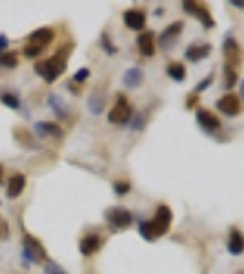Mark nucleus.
<instances>
[{"label":"nucleus","mask_w":244,"mask_h":274,"mask_svg":"<svg viewBox=\"0 0 244 274\" xmlns=\"http://www.w3.org/2000/svg\"><path fill=\"white\" fill-rule=\"evenodd\" d=\"M170 223H172V210L162 205V207H158L157 214H155V218L151 219V221L140 223L139 230L146 239H155V237L162 236V234L168 232Z\"/></svg>","instance_id":"nucleus-1"},{"label":"nucleus","mask_w":244,"mask_h":274,"mask_svg":"<svg viewBox=\"0 0 244 274\" xmlns=\"http://www.w3.org/2000/svg\"><path fill=\"white\" fill-rule=\"evenodd\" d=\"M53 29L51 27H38L31 35L27 37V44L24 46V55H26L27 59H35L38 55L44 51V48L53 41Z\"/></svg>","instance_id":"nucleus-2"},{"label":"nucleus","mask_w":244,"mask_h":274,"mask_svg":"<svg viewBox=\"0 0 244 274\" xmlns=\"http://www.w3.org/2000/svg\"><path fill=\"white\" fill-rule=\"evenodd\" d=\"M35 72L46 82H55V79H59L66 72V55L57 53L50 59H46L44 62L35 64Z\"/></svg>","instance_id":"nucleus-3"},{"label":"nucleus","mask_w":244,"mask_h":274,"mask_svg":"<svg viewBox=\"0 0 244 274\" xmlns=\"http://www.w3.org/2000/svg\"><path fill=\"white\" fill-rule=\"evenodd\" d=\"M24 258L31 261L33 265H42L44 260H48V252H46L44 245L31 234L24 236Z\"/></svg>","instance_id":"nucleus-4"},{"label":"nucleus","mask_w":244,"mask_h":274,"mask_svg":"<svg viewBox=\"0 0 244 274\" xmlns=\"http://www.w3.org/2000/svg\"><path fill=\"white\" fill-rule=\"evenodd\" d=\"M130 117H131V106L128 105V100L120 95L117 99V105L109 110V114H108L109 123H115V124L128 123V121H130Z\"/></svg>","instance_id":"nucleus-5"},{"label":"nucleus","mask_w":244,"mask_h":274,"mask_svg":"<svg viewBox=\"0 0 244 274\" xmlns=\"http://www.w3.org/2000/svg\"><path fill=\"white\" fill-rule=\"evenodd\" d=\"M106 219H108V223L111 225V227L126 228L128 225L131 223V214L126 209L117 207V209H109L108 212H106Z\"/></svg>","instance_id":"nucleus-6"},{"label":"nucleus","mask_w":244,"mask_h":274,"mask_svg":"<svg viewBox=\"0 0 244 274\" xmlns=\"http://www.w3.org/2000/svg\"><path fill=\"white\" fill-rule=\"evenodd\" d=\"M24 188H26V176H24V174H15V176H11V179L8 181L6 196H8L9 199H15V197H18L22 194Z\"/></svg>","instance_id":"nucleus-7"},{"label":"nucleus","mask_w":244,"mask_h":274,"mask_svg":"<svg viewBox=\"0 0 244 274\" xmlns=\"http://www.w3.org/2000/svg\"><path fill=\"white\" fill-rule=\"evenodd\" d=\"M217 108L221 110L224 115H235L240 108L239 97L233 95V93H228V95H224L222 99L217 100Z\"/></svg>","instance_id":"nucleus-8"},{"label":"nucleus","mask_w":244,"mask_h":274,"mask_svg":"<svg viewBox=\"0 0 244 274\" xmlns=\"http://www.w3.org/2000/svg\"><path fill=\"white\" fill-rule=\"evenodd\" d=\"M182 6H184V9H186V11H188V13L195 15V17H199L206 27H212V26H213V18H212V15L208 13V9L204 8V6L195 4V2H184V4H182Z\"/></svg>","instance_id":"nucleus-9"},{"label":"nucleus","mask_w":244,"mask_h":274,"mask_svg":"<svg viewBox=\"0 0 244 274\" xmlns=\"http://www.w3.org/2000/svg\"><path fill=\"white\" fill-rule=\"evenodd\" d=\"M124 22H126V26L130 29L139 31V29H142L146 26V17L139 9H128L126 13H124Z\"/></svg>","instance_id":"nucleus-10"},{"label":"nucleus","mask_w":244,"mask_h":274,"mask_svg":"<svg viewBox=\"0 0 244 274\" xmlns=\"http://www.w3.org/2000/svg\"><path fill=\"white\" fill-rule=\"evenodd\" d=\"M181 31H182V22H173L172 26H168L162 31V35H160V39H158L160 48H170L177 41V37H179Z\"/></svg>","instance_id":"nucleus-11"},{"label":"nucleus","mask_w":244,"mask_h":274,"mask_svg":"<svg viewBox=\"0 0 244 274\" xmlns=\"http://www.w3.org/2000/svg\"><path fill=\"white\" fill-rule=\"evenodd\" d=\"M100 243H102V239H100L97 234H88V236H84L80 239V243H78V249H80V252L84 256H90V254H93V252L99 251Z\"/></svg>","instance_id":"nucleus-12"},{"label":"nucleus","mask_w":244,"mask_h":274,"mask_svg":"<svg viewBox=\"0 0 244 274\" xmlns=\"http://www.w3.org/2000/svg\"><path fill=\"white\" fill-rule=\"evenodd\" d=\"M35 130L40 137H62V130L59 124L48 123V121H38L35 123Z\"/></svg>","instance_id":"nucleus-13"},{"label":"nucleus","mask_w":244,"mask_h":274,"mask_svg":"<svg viewBox=\"0 0 244 274\" xmlns=\"http://www.w3.org/2000/svg\"><path fill=\"white\" fill-rule=\"evenodd\" d=\"M197 121H199V124L204 128V130H208V132H213V130H217L219 128V119L215 117L213 114H210V112H206V110H199L197 112Z\"/></svg>","instance_id":"nucleus-14"},{"label":"nucleus","mask_w":244,"mask_h":274,"mask_svg":"<svg viewBox=\"0 0 244 274\" xmlns=\"http://www.w3.org/2000/svg\"><path fill=\"white\" fill-rule=\"evenodd\" d=\"M210 48L208 44H204V46H190L188 48V51H186V59L191 60V62H197V60H202L206 55L210 53Z\"/></svg>","instance_id":"nucleus-15"},{"label":"nucleus","mask_w":244,"mask_h":274,"mask_svg":"<svg viewBox=\"0 0 244 274\" xmlns=\"http://www.w3.org/2000/svg\"><path fill=\"white\" fill-rule=\"evenodd\" d=\"M13 135H15V139H17L18 145H22L24 148H35L36 146L35 139H33L31 133L27 132L26 128H15Z\"/></svg>","instance_id":"nucleus-16"},{"label":"nucleus","mask_w":244,"mask_h":274,"mask_svg":"<svg viewBox=\"0 0 244 274\" xmlns=\"http://www.w3.org/2000/svg\"><path fill=\"white\" fill-rule=\"evenodd\" d=\"M228 249L231 254H240L244 251V236L239 230H231L230 242H228Z\"/></svg>","instance_id":"nucleus-17"},{"label":"nucleus","mask_w":244,"mask_h":274,"mask_svg":"<svg viewBox=\"0 0 244 274\" xmlns=\"http://www.w3.org/2000/svg\"><path fill=\"white\" fill-rule=\"evenodd\" d=\"M104 105H106V97L100 95V93H97V90L93 91L90 95V99H88V108H90L91 114H100L102 110H104Z\"/></svg>","instance_id":"nucleus-18"},{"label":"nucleus","mask_w":244,"mask_h":274,"mask_svg":"<svg viewBox=\"0 0 244 274\" xmlns=\"http://www.w3.org/2000/svg\"><path fill=\"white\" fill-rule=\"evenodd\" d=\"M139 50L142 55H153L155 53V44H153V33H142L139 37Z\"/></svg>","instance_id":"nucleus-19"},{"label":"nucleus","mask_w":244,"mask_h":274,"mask_svg":"<svg viewBox=\"0 0 244 274\" xmlns=\"http://www.w3.org/2000/svg\"><path fill=\"white\" fill-rule=\"evenodd\" d=\"M142 82V70L140 68H131L124 73V84L128 88H137Z\"/></svg>","instance_id":"nucleus-20"},{"label":"nucleus","mask_w":244,"mask_h":274,"mask_svg":"<svg viewBox=\"0 0 244 274\" xmlns=\"http://www.w3.org/2000/svg\"><path fill=\"white\" fill-rule=\"evenodd\" d=\"M222 50H224V55L228 57L230 64H233L237 59H239V46L235 44V41H233V39H228L226 44L222 46Z\"/></svg>","instance_id":"nucleus-21"},{"label":"nucleus","mask_w":244,"mask_h":274,"mask_svg":"<svg viewBox=\"0 0 244 274\" xmlns=\"http://www.w3.org/2000/svg\"><path fill=\"white\" fill-rule=\"evenodd\" d=\"M50 106L51 108H53V112L57 115H59V117H66V115H68V110H66V102H64L62 100V97H59V95H51L50 97Z\"/></svg>","instance_id":"nucleus-22"},{"label":"nucleus","mask_w":244,"mask_h":274,"mask_svg":"<svg viewBox=\"0 0 244 274\" xmlns=\"http://www.w3.org/2000/svg\"><path fill=\"white\" fill-rule=\"evenodd\" d=\"M17 64H18L17 53H13V51H4V53H0V66H4V68H15Z\"/></svg>","instance_id":"nucleus-23"},{"label":"nucleus","mask_w":244,"mask_h":274,"mask_svg":"<svg viewBox=\"0 0 244 274\" xmlns=\"http://www.w3.org/2000/svg\"><path fill=\"white\" fill-rule=\"evenodd\" d=\"M0 102L11 110H20V99H18V95H15V93H2V95H0Z\"/></svg>","instance_id":"nucleus-24"},{"label":"nucleus","mask_w":244,"mask_h":274,"mask_svg":"<svg viewBox=\"0 0 244 274\" xmlns=\"http://www.w3.org/2000/svg\"><path fill=\"white\" fill-rule=\"evenodd\" d=\"M168 75L172 79H175V81H184L186 77V70L182 64H172L170 68H168Z\"/></svg>","instance_id":"nucleus-25"},{"label":"nucleus","mask_w":244,"mask_h":274,"mask_svg":"<svg viewBox=\"0 0 244 274\" xmlns=\"http://www.w3.org/2000/svg\"><path fill=\"white\" fill-rule=\"evenodd\" d=\"M44 274H68V272H66L60 265L55 263V261H48L44 267Z\"/></svg>","instance_id":"nucleus-26"},{"label":"nucleus","mask_w":244,"mask_h":274,"mask_svg":"<svg viewBox=\"0 0 244 274\" xmlns=\"http://www.w3.org/2000/svg\"><path fill=\"white\" fill-rule=\"evenodd\" d=\"M88 77H90V70H88V68H80L77 73H75V77H73V81L80 84V82L88 81Z\"/></svg>","instance_id":"nucleus-27"},{"label":"nucleus","mask_w":244,"mask_h":274,"mask_svg":"<svg viewBox=\"0 0 244 274\" xmlns=\"http://www.w3.org/2000/svg\"><path fill=\"white\" fill-rule=\"evenodd\" d=\"M9 237V225L2 216H0V239H8Z\"/></svg>","instance_id":"nucleus-28"},{"label":"nucleus","mask_w":244,"mask_h":274,"mask_svg":"<svg viewBox=\"0 0 244 274\" xmlns=\"http://www.w3.org/2000/svg\"><path fill=\"white\" fill-rule=\"evenodd\" d=\"M102 46H104V50L108 51V53H115V51H117V48H115L113 44H111V42H109V37L108 35H102Z\"/></svg>","instance_id":"nucleus-29"},{"label":"nucleus","mask_w":244,"mask_h":274,"mask_svg":"<svg viewBox=\"0 0 244 274\" xmlns=\"http://www.w3.org/2000/svg\"><path fill=\"white\" fill-rule=\"evenodd\" d=\"M130 190V185H128V183H115V192H117V194H126V192Z\"/></svg>","instance_id":"nucleus-30"},{"label":"nucleus","mask_w":244,"mask_h":274,"mask_svg":"<svg viewBox=\"0 0 244 274\" xmlns=\"http://www.w3.org/2000/svg\"><path fill=\"white\" fill-rule=\"evenodd\" d=\"M9 41H8V37L6 35H0V51H4L6 48H8Z\"/></svg>","instance_id":"nucleus-31"},{"label":"nucleus","mask_w":244,"mask_h":274,"mask_svg":"<svg viewBox=\"0 0 244 274\" xmlns=\"http://www.w3.org/2000/svg\"><path fill=\"white\" fill-rule=\"evenodd\" d=\"M133 128H142V119H135L133 121Z\"/></svg>","instance_id":"nucleus-32"},{"label":"nucleus","mask_w":244,"mask_h":274,"mask_svg":"<svg viewBox=\"0 0 244 274\" xmlns=\"http://www.w3.org/2000/svg\"><path fill=\"white\" fill-rule=\"evenodd\" d=\"M210 82H212V77H210V79H206V81H204V82H202V84H200V86H199V90H204V88L208 86Z\"/></svg>","instance_id":"nucleus-33"},{"label":"nucleus","mask_w":244,"mask_h":274,"mask_svg":"<svg viewBox=\"0 0 244 274\" xmlns=\"http://www.w3.org/2000/svg\"><path fill=\"white\" fill-rule=\"evenodd\" d=\"M231 4H233V6H239V8H244V2H239V0H233Z\"/></svg>","instance_id":"nucleus-34"},{"label":"nucleus","mask_w":244,"mask_h":274,"mask_svg":"<svg viewBox=\"0 0 244 274\" xmlns=\"http://www.w3.org/2000/svg\"><path fill=\"white\" fill-rule=\"evenodd\" d=\"M2 176H4V168H2V164H0V181H2Z\"/></svg>","instance_id":"nucleus-35"},{"label":"nucleus","mask_w":244,"mask_h":274,"mask_svg":"<svg viewBox=\"0 0 244 274\" xmlns=\"http://www.w3.org/2000/svg\"><path fill=\"white\" fill-rule=\"evenodd\" d=\"M240 91H242V95H244V81H242V84H240Z\"/></svg>","instance_id":"nucleus-36"}]
</instances>
